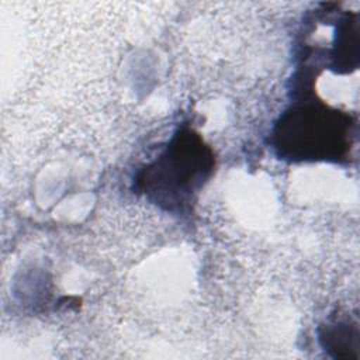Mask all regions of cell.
<instances>
[{
  "instance_id": "1",
  "label": "cell",
  "mask_w": 360,
  "mask_h": 360,
  "mask_svg": "<svg viewBox=\"0 0 360 360\" xmlns=\"http://www.w3.org/2000/svg\"><path fill=\"white\" fill-rule=\"evenodd\" d=\"M214 169L211 146L194 129L180 128L160 155L138 170L134 190L166 212L188 214Z\"/></svg>"
},
{
  "instance_id": "2",
  "label": "cell",
  "mask_w": 360,
  "mask_h": 360,
  "mask_svg": "<svg viewBox=\"0 0 360 360\" xmlns=\"http://www.w3.org/2000/svg\"><path fill=\"white\" fill-rule=\"evenodd\" d=\"M356 121L323 103L298 104L284 111L270 134L276 155L291 163L340 162L353 146Z\"/></svg>"
},
{
  "instance_id": "3",
  "label": "cell",
  "mask_w": 360,
  "mask_h": 360,
  "mask_svg": "<svg viewBox=\"0 0 360 360\" xmlns=\"http://www.w3.org/2000/svg\"><path fill=\"white\" fill-rule=\"evenodd\" d=\"M330 51V69L336 73H347L359 65V28L357 14H345L335 31Z\"/></svg>"
},
{
  "instance_id": "4",
  "label": "cell",
  "mask_w": 360,
  "mask_h": 360,
  "mask_svg": "<svg viewBox=\"0 0 360 360\" xmlns=\"http://www.w3.org/2000/svg\"><path fill=\"white\" fill-rule=\"evenodd\" d=\"M357 326L349 325L343 321L326 323L319 333V339L325 350H333L335 357H350L349 349H357Z\"/></svg>"
}]
</instances>
